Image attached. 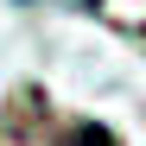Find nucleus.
<instances>
[{"mask_svg":"<svg viewBox=\"0 0 146 146\" xmlns=\"http://www.w3.org/2000/svg\"><path fill=\"white\" fill-rule=\"evenodd\" d=\"M70 146H114V133H102V127H76Z\"/></svg>","mask_w":146,"mask_h":146,"instance_id":"1","label":"nucleus"}]
</instances>
